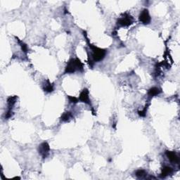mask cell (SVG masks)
Returning <instances> with one entry per match:
<instances>
[{
	"label": "cell",
	"mask_w": 180,
	"mask_h": 180,
	"mask_svg": "<svg viewBox=\"0 0 180 180\" xmlns=\"http://www.w3.org/2000/svg\"><path fill=\"white\" fill-rule=\"evenodd\" d=\"M83 33H84V36L86 37V39H87V41L89 44V47H90V48L91 49V50H92V62L95 63V62H100V61H101L102 60L105 58V56H106V53H107L106 49L97 47H96L95 45H93V44H90L88 40V38H87L86 32L84 31Z\"/></svg>",
	"instance_id": "cell-1"
},
{
	"label": "cell",
	"mask_w": 180,
	"mask_h": 180,
	"mask_svg": "<svg viewBox=\"0 0 180 180\" xmlns=\"http://www.w3.org/2000/svg\"><path fill=\"white\" fill-rule=\"evenodd\" d=\"M84 70V65L79 58H71L67 63L65 68L64 74H73L76 71L82 72Z\"/></svg>",
	"instance_id": "cell-2"
},
{
	"label": "cell",
	"mask_w": 180,
	"mask_h": 180,
	"mask_svg": "<svg viewBox=\"0 0 180 180\" xmlns=\"http://www.w3.org/2000/svg\"><path fill=\"white\" fill-rule=\"evenodd\" d=\"M133 19L132 16H131L129 14H125L123 16L120 18L118 21H117V25H119L120 27H127L132 25L133 23Z\"/></svg>",
	"instance_id": "cell-3"
},
{
	"label": "cell",
	"mask_w": 180,
	"mask_h": 180,
	"mask_svg": "<svg viewBox=\"0 0 180 180\" xmlns=\"http://www.w3.org/2000/svg\"><path fill=\"white\" fill-rule=\"evenodd\" d=\"M139 21L144 25H149L151 21V17L149 14V11L147 9H144L139 16Z\"/></svg>",
	"instance_id": "cell-4"
},
{
	"label": "cell",
	"mask_w": 180,
	"mask_h": 180,
	"mask_svg": "<svg viewBox=\"0 0 180 180\" xmlns=\"http://www.w3.org/2000/svg\"><path fill=\"white\" fill-rule=\"evenodd\" d=\"M78 99L79 101L82 102V103H85L86 104L92 106L91 100L90 99V92H89L88 89L87 88L83 89L82 92H80V94H79Z\"/></svg>",
	"instance_id": "cell-5"
},
{
	"label": "cell",
	"mask_w": 180,
	"mask_h": 180,
	"mask_svg": "<svg viewBox=\"0 0 180 180\" xmlns=\"http://www.w3.org/2000/svg\"><path fill=\"white\" fill-rule=\"evenodd\" d=\"M49 151H50V146L47 142H42L40 145H39L38 152L44 159L46 158L48 156L49 154Z\"/></svg>",
	"instance_id": "cell-6"
},
{
	"label": "cell",
	"mask_w": 180,
	"mask_h": 180,
	"mask_svg": "<svg viewBox=\"0 0 180 180\" xmlns=\"http://www.w3.org/2000/svg\"><path fill=\"white\" fill-rule=\"evenodd\" d=\"M165 155L172 163H175L176 164L179 163V157L175 152L170 151H165Z\"/></svg>",
	"instance_id": "cell-7"
},
{
	"label": "cell",
	"mask_w": 180,
	"mask_h": 180,
	"mask_svg": "<svg viewBox=\"0 0 180 180\" xmlns=\"http://www.w3.org/2000/svg\"><path fill=\"white\" fill-rule=\"evenodd\" d=\"M53 90H54L53 85L50 82V81L49 80V79L45 81V82L44 83L43 85V90L44 91V92H47V93H51V92H53Z\"/></svg>",
	"instance_id": "cell-8"
},
{
	"label": "cell",
	"mask_w": 180,
	"mask_h": 180,
	"mask_svg": "<svg viewBox=\"0 0 180 180\" xmlns=\"http://www.w3.org/2000/svg\"><path fill=\"white\" fill-rule=\"evenodd\" d=\"M173 172V169L172 168H170L169 166H165L163 167V168L162 169V172H161V177L165 178L166 177L169 176Z\"/></svg>",
	"instance_id": "cell-9"
},
{
	"label": "cell",
	"mask_w": 180,
	"mask_h": 180,
	"mask_svg": "<svg viewBox=\"0 0 180 180\" xmlns=\"http://www.w3.org/2000/svg\"><path fill=\"white\" fill-rule=\"evenodd\" d=\"M161 93V90L158 87H151V88L149 89V92H148V95L149 97H155V96H158V94Z\"/></svg>",
	"instance_id": "cell-10"
},
{
	"label": "cell",
	"mask_w": 180,
	"mask_h": 180,
	"mask_svg": "<svg viewBox=\"0 0 180 180\" xmlns=\"http://www.w3.org/2000/svg\"><path fill=\"white\" fill-rule=\"evenodd\" d=\"M18 97L16 96H11L9 98L7 99V104L9 106L8 110H12L13 106H14V104L16 103V100H17Z\"/></svg>",
	"instance_id": "cell-11"
},
{
	"label": "cell",
	"mask_w": 180,
	"mask_h": 180,
	"mask_svg": "<svg viewBox=\"0 0 180 180\" xmlns=\"http://www.w3.org/2000/svg\"><path fill=\"white\" fill-rule=\"evenodd\" d=\"M72 117L73 115L71 113V112H65L64 113H63V115L61 117V120L63 121V122H68V121H69L72 118Z\"/></svg>",
	"instance_id": "cell-12"
},
{
	"label": "cell",
	"mask_w": 180,
	"mask_h": 180,
	"mask_svg": "<svg viewBox=\"0 0 180 180\" xmlns=\"http://www.w3.org/2000/svg\"><path fill=\"white\" fill-rule=\"evenodd\" d=\"M16 40H17V41H18V42L19 44H20V46H21V49H22L24 53H27V51H28V47H27L26 44L24 43L22 41V40H21L20 39H18V37H16Z\"/></svg>",
	"instance_id": "cell-13"
},
{
	"label": "cell",
	"mask_w": 180,
	"mask_h": 180,
	"mask_svg": "<svg viewBox=\"0 0 180 180\" xmlns=\"http://www.w3.org/2000/svg\"><path fill=\"white\" fill-rule=\"evenodd\" d=\"M135 175L138 178H143L145 176H146L147 172L144 170L139 169L135 172Z\"/></svg>",
	"instance_id": "cell-14"
},
{
	"label": "cell",
	"mask_w": 180,
	"mask_h": 180,
	"mask_svg": "<svg viewBox=\"0 0 180 180\" xmlns=\"http://www.w3.org/2000/svg\"><path fill=\"white\" fill-rule=\"evenodd\" d=\"M69 102L71 103H77L79 102V99L77 98V97H72V96H67Z\"/></svg>",
	"instance_id": "cell-15"
},
{
	"label": "cell",
	"mask_w": 180,
	"mask_h": 180,
	"mask_svg": "<svg viewBox=\"0 0 180 180\" xmlns=\"http://www.w3.org/2000/svg\"><path fill=\"white\" fill-rule=\"evenodd\" d=\"M149 105H147L146 106V108H144L143 111H138V114H139V116L141 117H145L146 115V111H147V108H148Z\"/></svg>",
	"instance_id": "cell-16"
}]
</instances>
